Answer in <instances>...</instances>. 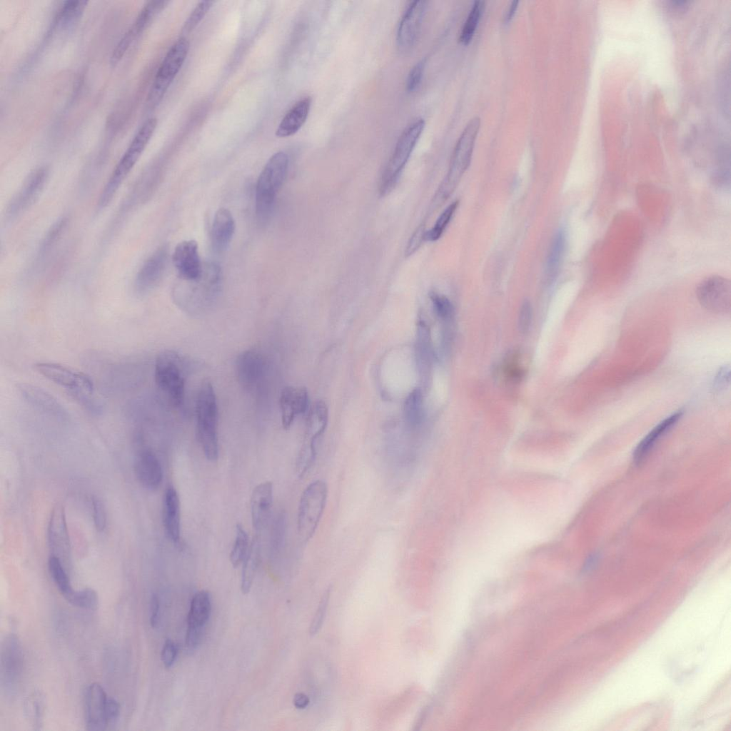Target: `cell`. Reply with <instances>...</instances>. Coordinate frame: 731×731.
<instances>
[{
    "instance_id": "6da1fadb",
    "label": "cell",
    "mask_w": 731,
    "mask_h": 731,
    "mask_svg": "<svg viewBox=\"0 0 731 731\" xmlns=\"http://www.w3.org/2000/svg\"><path fill=\"white\" fill-rule=\"evenodd\" d=\"M221 286L222 271L219 265L214 262L206 263L197 278H179L173 288V298L186 312L195 315L201 314L216 301Z\"/></svg>"
},
{
    "instance_id": "7a4b0ae2",
    "label": "cell",
    "mask_w": 731,
    "mask_h": 731,
    "mask_svg": "<svg viewBox=\"0 0 731 731\" xmlns=\"http://www.w3.org/2000/svg\"><path fill=\"white\" fill-rule=\"evenodd\" d=\"M34 368L40 375L64 388L87 412L94 415L103 412V404L96 396L93 380L87 374L52 362H38Z\"/></svg>"
},
{
    "instance_id": "3957f363",
    "label": "cell",
    "mask_w": 731,
    "mask_h": 731,
    "mask_svg": "<svg viewBox=\"0 0 731 731\" xmlns=\"http://www.w3.org/2000/svg\"><path fill=\"white\" fill-rule=\"evenodd\" d=\"M195 412L198 441L206 459L214 462L218 456V412L215 390L207 380L198 388Z\"/></svg>"
},
{
    "instance_id": "277c9868",
    "label": "cell",
    "mask_w": 731,
    "mask_h": 731,
    "mask_svg": "<svg viewBox=\"0 0 731 731\" xmlns=\"http://www.w3.org/2000/svg\"><path fill=\"white\" fill-rule=\"evenodd\" d=\"M189 366L188 359L173 351H162L156 357L155 383L163 397L175 407L181 406L184 401Z\"/></svg>"
},
{
    "instance_id": "5b68a950",
    "label": "cell",
    "mask_w": 731,
    "mask_h": 731,
    "mask_svg": "<svg viewBox=\"0 0 731 731\" xmlns=\"http://www.w3.org/2000/svg\"><path fill=\"white\" fill-rule=\"evenodd\" d=\"M156 125L157 119L149 118L139 128L101 193L99 200L100 208L106 207L112 201L124 179L141 157L154 133Z\"/></svg>"
},
{
    "instance_id": "8992f818",
    "label": "cell",
    "mask_w": 731,
    "mask_h": 731,
    "mask_svg": "<svg viewBox=\"0 0 731 731\" xmlns=\"http://www.w3.org/2000/svg\"><path fill=\"white\" fill-rule=\"evenodd\" d=\"M288 166L287 154L278 151L268 159L261 172L256 188V211L259 220L269 216L276 193L285 181Z\"/></svg>"
},
{
    "instance_id": "52a82bcc",
    "label": "cell",
    "mask_w": 731,
    "mask_h": 731,
    "mask_svg": "<svg viewBox=\"0 0 731 731\" xmlns=\"http://www.w3.org/2000/svg\"><path fill=\"white\" fill-rule=\"evenodd\" d=\"M328 498V486L323 480H316L306 486L300 498L297 530L303 543L314 535L322 518Z\"/></svg>"
},
{
    "instance_id": "ba28073f",
    "label": "cell",
    "mask_w": 731,
    "mask_h": 731,
    "mask_svg": "<svg viewBox=\"0 0 731 731\" xmlns=\"http://www.w3.org/2000/svg\"><path fill=\"white\" fill-rule=\"evenodd\" d=\"M424 126V120L417 119L409 124L400 136L380 178L379 192L381 196L388 195L397 183Z\"/></svg>"
},
{
    "instance_id": "9c48e42d",
    "label": "cell",
    "mask_w": 731,
    "mask_h": 731,
    "mask_svg": "<svg viewBox=\"0 0 731 731\" xmlns=\"http://www.w3.org/2000/svg\"><path fill=\"white\" fill-rule=\"evenodd\" d=\"M190 44L185 37L178 39L169 49L161 63L147 96V104L155 107L180 71L188 55Z\"/></svg>"
},
{
    "instance_id": "30bf717a",
    "label": "cell",
    "mask_w": 731,
    "mask_h": 731,
    "mask_svg": "<svg viewBox=\"0 0 731 731\" xmlns=\"http://www.w3.org/2000/svg\"><path fill=\"white\" fill-rule=\"evenodd\" d=\"M480 126V119L478 116L473 118L459 137L453 151L448 173L442 186L441 192L444 196L450 195L469 166Z\"/></svg>"
},
{
    "instance_id": "8fae6325",
    "label": "cell",
    "mask_w": 731,
    "mask_h": 731,
    "mask_svg": "<svg viewBox=\"0 0 731 731\" xmlns=\"http://www.w3.org/2000/svg\"><path fill=\"white\" fill-rule=\"evenodd\" d=\"M328 416V408L323 401L316 402L308 414L304 441L296 461V471L300 478L303 477L315 463L317 443L326 428Z\"/></svg>"
},
{
    "instance_id": "7c38bea8",
    "label": "cell",
    "mask_w": 731,
    "mask_h": 731,
    "mask_svg": "<svg viewBox=\"0 0 731 731\" xmlns=\"http://www.w3.org/2000/svg\"><path fill=\"white\" fill-rule=\"evenodd\" d=\"M696 296L700 305L710 312L728 313L731 308V283L721 276L704 278L697 286Z\"/></svg>"
},
{
    "instance_id": "4fadbf2b",
    "label": "cell",
    "mask_w": 731,
    "mask_h": 731,
    "mask_svg": "<svg viewBox=\"0 0 731 731\" xmlns=\"http://www.w3.org/2000/svg\"><path fill=\"white\" fill-rule=\"evenodd\" d=\"M266 370V361L257 350L242 352L236 358V371L241 386L251 392L257 388L263 379Z\"/></svg>"
},
{
    "instance_id": "5bb4252c",
    "label": "cell",
    "mask_w": 731,
    "mask_h": 731,
    "mask_svg": "<svg viewBox=\"0 0 731 731\" xmlns=\"http://www.w3.org/2000/svg\"><path fill=\"white\" fill-rule=\"evenodd\" d=\"M48 176L49 171L46 167H39L29 174L6 208L8 218L17 216L35 202L44 188Z\"/></svg>"
},
{
    "instance_id": "9a60e30c",
    "label": "cell",
    "mask_w": 731,
    "mask_h": 731,
    "mask_svg": "<svg viewBox=\"0 0 731 731\" xmlns=\"http://www.w3.org/2000/svg\"><path fill=\"white\" fill-rule=\"evenodd\" d=\"M24 654L19 639L14 635L7 636L2 643L1 652V682L7 689L17 684L23 670Z\"/></svg>"
},
{
    "instance_id": "2e32d148",
    "label": "cell",
    "mask_w": 731,
    "mask_h": 731,
    "mask_svg": "<svg viewBox=\"0 0 731 731\" xmlns=\"http://www.w3.org/2000/svg\"><path fill=\"white\" fill-rule=\"evenodd\" d=\"M168 256V248L163 246L145 261L135 279L134 289L136 294L144 296L158 285L166 270Z\"/></svg>"
},
{
    "instance_id": "e0dca14e",
    "label": "cell",
    "mask_w": 731,
    "mask_h": 731,
    "mask_svg": "<svg viewBox=\"0 0 731 731\" xmlns=\"http://www.w3.org/2000/svg\"><path fill=\"white\" fill-rule=\"evenodd\" d=\"M426 7V1L415 0L410 2L398 24L396 43L401 51L410 50L414 45Z\"/></svg>"
},
{
    "instance_id": "ac0fdd59",
    "label": "cell",
    "mask_w": 731,
    "mask_h": 731,
    "mask_svg": "<svg viewBox=\"0 0 731 731\" xmlns=\"http://www.w3.org/2000/svg\"><path fill=\"white\" fill-rule=\"evenodd\" d=\"M17 390L27 404L41 413L61 420L68 417L69 413L63 405L44 389L29 383H21Z\"/></svg>"
},
{
    "instance_id": "d6986e66",
    "label": "cell",
    "mask_w": 731,
    "mask_h": 731,
    "mask_svg": "<svg viewBox=\"0 0 731 731\" xmlns=\"http://www.w3.org/2000/svg\"><path fill=\"white\" fill-rule=\"evenodd\" d=\"M85 720L86 729L91 731H101L108 726L106 707L107 696L102 686L94 682L90 685L85 692Z\"/></svg>"
},
{
    "instance_id": "ffe728a7",
    "label": "cell",
    "mask_w": 731,
    "mask_h": 731,
    "mask_svg": "<svg viewBox=\"0 0 731 731\" xmlns=\"http://www.w3.org/2000/svg\"><path fill=\"white\" fill-rule=\"evenodd\" d=\"M172 260L179 278L193 280L200 276L203 264L196 241L186 240L178 243L174 249Z\"/></svg>"
},
{
    "instance_id": "44dd1931",
    "label": "cell",
    "mask_w": 731,
    "mask_h": 731,
    "mask_svg": "<svg viewBox=\"0 0 731 731\" xmlns=\"http://www.w3.org/2000/svg\"><path fill=\"white\" fill-rule=\"evenodd\" d=\"M279 405L281 422L284 429H288L296 416L304 413L308 407V394L305 388L287 386L281 393Z\"/></svg>"
},
{
    "instance_id": "7402d4cb",
    "label": "cell",
    "mask_w": 731,
    "mask_h": 731,
    "mask_svg": "<svg viewBox=\"0 0 731 731\" xmlns=\"http://www.w3.org/2000/svg\"><path fill=\"white\" fill-rule=\"evenodd\" d=\"M273 488L271 482H263L255 487L251 498V520L256 532L266 526L273 505Z\"/></svg>"
},
{
    "instance_id": "603a6c76",
    "label": "cell",
    "mask_w": 731,
    "mask_h": 731,
    "mask_svg": "<svg viewBox=\"0 0 731 731\" xmlns=\"http://www.w3.org/2000/svg\"><path fill=\"white\" fill-rule=\"evenodd\" d=\"M134 468L138 481L144 488L156 490L161 484V465L152 451L144 450L139 453L135 460Z\"/></svg>"
},
{
    "instance_id": "cb8c5ba5",
    "label": "cell",
    "mask_w": 731,
    "mask_h": 731,
    "mask_svg": "<svg viewBox=\"0 0 731 731\" xmlns=\"http://www.w3.org/2000/svg\"><path fill=\"white\" fill-rule=\"evenodd\" d=\"M235 232V221L231 213L221 208L215 213L211 228V246L216 253L223 252L229 246Z\"/></svg>"
},
{
    "instance_id": "d4e9b609",
    "label": "cell",
    "mask_w": 731,
    "mask_h": 731,
    "mask_svg": "<svg viewBox=\"0 0 731 731\" xmlns=\"http://www.w3.org/2000/svg\"><path fill=\"white\" fill-rule=\"evenodd\" d=\"M163 525L168 538L174 543L180 540L181 511L180 501L175 488H166L163 498Z\"/></svg>"
},
{
    "instance_id": "484cf974",
    "label": "cell",
    "mask_w": 731,
    "mask_h": 731,
    "mask_svg": "<svg viewBox=\"0 0 731 731\" xmlns=\"http://www.w3.org/2000/svg\"><path fill=\"white\" fill-rule=\"evenodd\" d=\"M311 106V99L309 96L298 101L282 119L276 131V136L285 138L297 133L306 122Z\"/></svg>"
},
{
    "instance_id": "4316f807",
    "label": "cell",
    "mask_w": 731,
    "mask_h": 731,
    "mask_svg": "<svg viewBox=\"0 0 731 731\" xmlns=\"http://www.w3.org/2000/svg\"><path fill=\"white\" fill-rule=\"evenodd\" d=\"M682 415V411L679 410L657 425L636 447L633 453V460L636 463L641 461L655 442L678 421Z\"/></svg>"
},
{
    "instance_id": "83f0119b",
    "label": "cell",
    "mask_w": 731,
    "mask_h": 731,
    "mask_svg": "<svg viewBox=\"0 0 731 731\" xmlns=\"http://www.w3.org/2000/svg\"><path fill=\"white\" fill-rule=\"evenodd\" d=\"M169 4L168 1H150L141 9L133 24L123 34L131 43L151 24L155 16Z\"/></svg>"
},
{
    "instance_id": "f1b7e54d",
    "label": "cell",
    "mask_w": 731,
    "mask_h": 731,
    "mask_svg": "<svg viewBox=\"0 0 731 731\" xmlns=\"http://www.w3.org/2000/svg\"><path fill=\"white\" fill-rule=\"evenodd\" d=\"M211 612V599L206 590L196 593L191 602L188 627L204 628Z\"/></svg>"
},
{
    "instance_id": "f546056e",
    "label": "cell",
    "mask_w": 731,
    "mask_h": 731,
    "mask_svg": "<svg viewBox=\"0 0 731 731\" xmlns=\"http://www.w3.org/2000/svg\"><path fill=\"white\" fill-rule=\"evenodd\" d=\"M261 556V543L258 535L253 537L248 553L243 561L241 589L248 594L252 587Z\"/></svg>"
},
{
    "instance_id": "4dcf8cb0",
    "label": "cell",
    "mask_w": 731,
    "mask_h": 731,
    "mask_svg": "<svg viewBox=\"0 0 731 731\" xmlns=\"http://www.w3.org/2000/svg\"><path fill=\"white\" fill-rule=\"evenodd\" d=\"M404 417L408 425L415 428L423 418V396L420 389H413L406 397L403 406Z\"/></svg>"
},
{
    "instance_id": "1f68e13d",
    "label": "cell",
    "mask_w": 731,
    "mask_h": 731,
    "mask_svg": "<svg viewBox=\"0 0 731 731\" xmlns=\"http://www.w3.org/2000/svg\"><path fill=\"white\" fill-rule=\"evenodd\" d=\"M88 1H66L64 3L56 17V24L66 29L75 24L84 13Z\"/></svg>"
},
{
    "instance_id": "d6a6232c",
    "label": "cell",
    "mask_w": 731,
    "mask_h": 731,
    "mask_svg": "<svg viewBox=\"0 0 731 731\" xmlns=\"http://www.w3.org/2000/svg\"><path fill=\"white\" fill-rule=\"evenodd\" d=\"M417 343L419 361L423 368L428 371L433 361L430 333L428 326L420 322L418 326Z\"/></svg>"
},
{
    "instance_id": "836d02e7",
    "label": "cell",
    "mask_w": 731,
    "mask_h": 731,
    "mask_svg": "<svg viewBox=\"0 0 731 731\" xmlns=\"http://www.w3.org/2000/svg\"><path fill=\"white\" fill-rule=\"evenodd\" d=\"M565 236L562 231L555 234L550 248L547 261V276L553 279L559 270L565 249Z\"/></svg>"
},
{
    "instance_id": "e575fe53",
    "label": "cell",
    "mask_w": 731,
    "mask_h": 731,
    "mask_svg": "<svg viewBox=\"0 0 731 731\" xmlns=\"http://www.w3.org/2000/svg\"><path fill=\"white\" fill-rule=\"evenodd\" d=\"M48 567L50 575L56 587L64 597L66 598L74 590L60 559L55 555H50L48 560Z\"/></svg>"
},
{
    "instance_id": "d590c367",
    "label": "cell",
    "mask_w": 731,
    "mask_h": 731,
    "mask_svg": "<svg viewBox=\"0 0 731 731\" xmlns=\"http://www.w3.org/2000/svg\"><path fill=\"white\" fill-rule=\"evenodd\" d=\"M483 1H475L473 3L459 36V41L461 44L466 45L471 41L483 14Z\"/></svg>"
},
{
    "instance_id": "8d00e7d4",
    "label": "cell",
    "mask_w": 731,
    "mask_h": 731,
    "mask_svg": "<svg viewBox=\"0 0 731 731\" xmlns=\"http://www.w3.org/2000/svg\"><path fill=\"white\" fill-rule=\"evenodd\" d=\"M248 536L241 524L236 526V537L230 554V560L234 568L243 563L249 548Z\"/></svg>"
},
{
    "instance_id": "74e56055",
    "label": "cell",
    "mask_w": 731,
    "mask_h": 731,
    "mask_svg": "<svg viewBox=\"0 0 731 731\" xmlns=\"http://www.w3.org/2000/svg\"><path fill=\"white\" fill-rule=\"evenodd\" d=\"M65 598L72 605L83 609L95 610L99 604L98 595L92 588L73 590Z\"/></svg>"
},
{
    "instance_id": "f35d334b",
    "label": "cell",
    "mask_w": 731,
    "mask_h": 731,
    "mask_svg": "<svg viewBox=\"0 0 731 731\" xmlns=\"http://www.w3.org/2000/svg\"><path fill=\"white\" fill-rule=\"evenodd\" d=\"M458 206V201L450 204L439 216L433 227L425 231L424 241H435L440 238L447 225L450 222Z\"/></svg>"
},
{
    "instance_id": "ab89813d",
    "label": "cell",
    "mask_w": 731,
    "mask_h": 731,
    "mask_svg": "<svg viewBox=\"0 0 731 731\" xmlns=\"http://www.w3.org/2000/svg\"><path fill=\"white\" fill-rule=\"evenodd\" d=\"M430 299L434 311L438 318L444 323L453 322L455 310L450 300L447 297L435 293L430 294Z\"/></svg>"
},
{
    "instance_id": "60d3db41",
    "label": "cell",
    "mask_w": 731,
    "mask_h": 731,
    "mask_svg": "<svg viewBox=\"0 0 731 731\" xmlns=\"http://www.w3.org/2000/svg\"><path fill=\"white\" fill-rule=\"evenodd\" d=\"M213 4L214 1H200L191 12L190 15L184 22L181 30L182 33L188 34L192 31L203 19Z\"/></svg>"
},
{
    "instance_id": "b9f144b4",
    "label": "cell",
    "mask_w": 731,
    "mask_h": 731,
    "mask_svg": "<svg viewBox=\"0 0 731 731\" xmlns=\"http://www.w3.org/2000/svg\"><path fill=\"white\" fill-rule=\"evenodd\" d=\"M286 528V518L283 513L278 514L274 520L271 536L272 551L276 553L283 547Z\"/></svg>"
},
{
    "instance_id": "7bdbcfd3",
    "label": "cell",
    "mask_w": 731,
    "mask_h": 731,
    "mask_svg": "<svg viewBox=\"0 0 731 731\" xmlns=\"http://www.w3.org/2000/svg\"><path fill=\"white\" fill-rule=\"evenodd\" d=\"M67 223L68 219L64 217L59 219L51 227L41 243L40 247L41 253H45L56 243L65 230Z\"/></svg>"
},
{
    "instance_id": "ee69618b",
    "label": "cell",
    "mask_w": 731,
    "mask_h": 731,
    "mask_svg": "<svg viewBox=\"0 0 731 731\" xmlns=\"http://www.w3.org/2000/svg\"><path fill=\"white\" fill-rule=\"evenodd\" d=\"M330 593H331L330 588L326 589L325 590V592H324V593H323V595L320 602H319L318 608H317L316 612V613H315V615H314V616H313V617L312 619V621H311V625H310V627H309V634L311 635H316L319 631V630L321 629V626L323 625V620H324V618H325V615H326V610H327V608H328V605L329 598H330Z\"/></svg>"
},
{
    "instance_id": "f6af8a7d",
    "label": "cell",
    "mask_w": 731,
    "mask_h": 731,
    "mask_svg": "<svg viewBox=\"0 0 731 731\" xmlns=\"http://www.w3.org/2000/svg\"><path fill=\"white\" fill-rule=\"evenodd\" d=\"M425 60L422 59L409 71L405 83L408 92H413L420 84L425 69Z\"/></svg>"
},
{
    "instance_id": "bcb514c9",
    "label": "cell",
    "mask_w": 731,
    "mask_h": 731,
    "mask_svg": "<svg viewBox=\"0 0 731 731\" xmlns=\"http://www.w3.org/2000/svg\"><path fill=\"white\" fill-rule=\"evenodd\" d=\"M26 709L34 725H40L43 711L42 699L39 695H34L26 702Z\"/></svg>"
},
{
    "instance_id": "7dc6e473",
    "label": "cell",
    "mask_w": 731,
    "mask_h": 731,
    "mask_svg": "<svg viewBox=\"0 0 731 731\" xmlns=\"http://www.w3.org/2000/svg\"><path fill=\"white\" fill-rule=\"evenodd\" d=\"M533 308L529 301H524L520 306L518 316V328L522 333H527L530 328Z\"/></svg>"
},
{
    "instance_id": "c3c4849f",
    "label": "cell",
    "mask_w": 731,
    "mask_h": 731,
    "mask_svg": "<svg viewBox=\"0 0 731 731\" xmlns=\"http://www.w3.org/2000/svg\"><path fill=\"white\" fill-rule=\"evenodd\" d=\"M92 508L96 528L99 531H102L104 530L106 524L105 508L102 502L97 497H94L92 499Z\"/></svg>"
},
{
    "instance_id": "681fc988",
    "label": "cell",
    "mask_w": 731,
    "mask_h": 731,
    "mask_svg": "<svg viewBox=\"0 0 731 731\" xmlns=\"http://www.w3.org/2000/svg\"><path fill=\"white\" fill-rule=\"evenodd\" d=\"M177 653V645L171 640L167 639L161 651V660L166 668H170L173 665Z\"/></svg>"
},
{
    "instance_id": "f907efd6",
    "label": "cell",
    "mask_w": 731,
    "mask_h": 731,
    "mask_svg": "<svg viewBox=\"0 0 731 731\" xmlns=\"http://www.w3.org/2000/svg\"><path fill=\"white\" fill-rule=\"evenodd\" d=\"M425 230L423 226H420L413 233L410 237L406 249L405 251V255L410 256L414 253L416 250L420 247L422 242L424 241Z\"/></svg>"
},
{
    "instance_id": "816d5d0a",
    "label": "cell",
    "mask_w": 731,
    "mask_h": 731,
    "mask_svg": "<svg viewBox=\"0 0 731 731\" xmlns=\"http://www.w3.org/2000/svg\"><path fill=\"white\" fill-rule=\"evenodd\" d=\"M204 628L188 627L186 635V645L189 650L196 649L201 643Z\"/></svg>"
},
{
    "instance_id": "f5cc1de1",
    "label": "cell",
    "mask_w": 731,
    "mask_h": 731,
    "mask_svg": "<svg viewBox=\"0 0 731 731\" xmlns=\"http://www.w3.org/2000/svg\"><path fill=\"white\" fill-rule=\"evenodd\" d=\"M120 712V705L119 702L114 698H108L106 707V715L108 725L110 723H114L119 717Z\"/></svg>"
},
{
    "instance_id": "db71d44e",
    "label": "cell",
    "mask_w": 731,
    "mask_h": 731,
    "mask_svg": "<svg viewBox=\"0 0 731 731\" xmlns=\"http://www.w3.org/2000/svg\"><path fill=\"white\" fill-rule=\"evenodd\" d=\"M159 600L156 595H153L150 603V624L152 627H156L159 618Z\"/></svg>"
},
{
    "instance_id": "11a10c76",
    "label": "cell",
    "mask_w": 731,
    "mask_h": 731,
    "mask_svg": "<svg viewBox=\"0 0 731 731\" xmlns=\"http://www.w3.org/2000/svg\"><path fill=\"white\" fill-rule=\"evenodd\" d=\"M730 381V369L727 367H724L720 370L717 376L715 379V386L717 388H722L729 383Z\"/></svg>"
},
{
    "instance_id": "9f6ffc18",
    "label": "cell",
    "mask_w": 731,
    "mask_h": 731,
    "mask_svg": "<svg viewBox=\"0 0 731 731\" xmlns=\"http://www.w3.org/2000/svg\"><path fill=\"white\" fill-rule=\"evenodd\" d=\"M308 697L303 693H297L294 696L293 704L296 708H305L308 704Z\"/></svg>"
},
{
    "instance_id": "6f0895ef",
    "label": "cell",
    "mask_w": 731,
    "mask_h": 731,
    "mask_svg": "<svg viewBox=\"0 0 731 731\" xmlns=\"http://www.w3.org/2000/svg\"><path fill=\"white\" fill-rule=\"evenodd\" d=\"M518 3H519L518 1H513L510 3V6H509L506 13H505V15L504 16L505 22H508L513 18L514 14L515 13V11H516V9L518 8Z\"/></svg>"
}]
</instances>
